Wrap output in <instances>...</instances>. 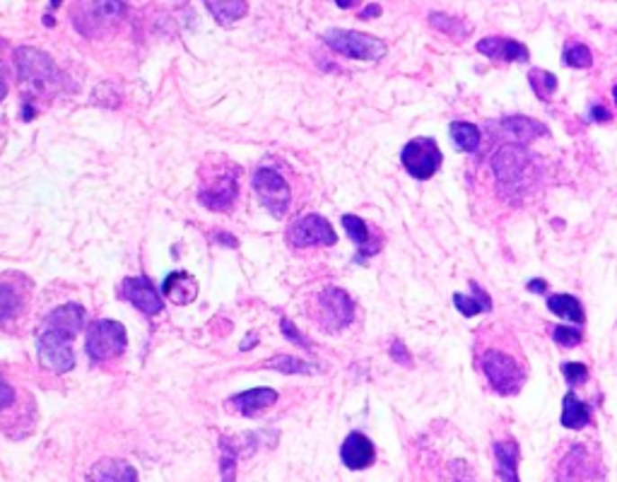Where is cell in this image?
I'll use <instances>...</instances> for the list:
<instances>
[{
	"mask_svg": "<svg viewBox=\"0 0 617 482\" xmlns=\"http://www.w3.org/2000/svg\"><path fill=\"white\" fill-rule=\"evenodd\" d=\"M85 324V309L80 304H63L46 317L41 333L37 340V353L41 367L66 374L76 367V354L70 347V340Z\"/></svg>",
	"mask_w": 617,
	"mask_h": 482,
	"instance_id": "cell-1",
	"label": "cell"
},
{
	"mask_svg": "<svg viewBox=\"0 0 617 482\" xmlns=\"http://www.w3.org/2000/svg\"><path fill=\"white\" fill-rule=\"evenodd\" d=\"M239 196V169L227 159H210L201 169L198 201L208 210H229Z\"/></svg>",
	"mask_w": 617,
	"mask_h": 482,
	"instance_id": "cell-2",
	"label": "cell"
},
{
	"mask_svg": "<svg viewBox=\"0 0 617 482\" xmlns=\"http://www.w3.org/2000/svg\"><path fill=\"white\" fill-rule=\"evenodd\" d=\"M314 318L324 331L338 333L345 326L353 324L354 318V304L350 299V294L340 287H324L314 299Z\"/></svg>",
	"mask_w": 617,
	"mask_h": 482,
	"instance_id": "cell-3",
	"label": "cell"
},
{
	"mask_svg": "<svg viewBox=\"0 0 617 482\" xmlns=\"http://www.w3.org/2000/svg\"><path fill=\"white\" fill-rule=\"evenodd\" d=\"M326 44L331 46L333 51H338L340 56L353 60H379L386 56V41L379 37L364 34V31L354 30H328L324 34Z\"/></svg>",
	"mask_w": 617,
	"mask_h": 482,
	"instance_id": "cell-4",
	"label": "cell"
},
{
	"mask_svg": "<svg viewBox=\"0 0 617 482\" xmlns=\"http://www.w3.org/2000/svg\"><path fill=\"white\" fill-rule=\"evenodd\" d=\"M126 345H129V335H126V328L119 321L102 318V321H94L87 328L85 350H87L92 362L113 360V357L123 354Z\"/></svg>",
	"mask_w": 617,
	"mask_h": 482,
	"instance_id": "cell-5",
	"label": "cell"
},
{
	"mask_svg": "<svg viewBox=\"0 0 617 482\" xmlns=\"http://www.w3.org/2000/svg\"><path fill=\"white\" fill-rule=\"evenodd\" d=\"M482 371L492 384V388L502 396H514L521 391L523 386V370L521 364L514 360L512 354L502 353V350H487L482 354Z\"/></svg>",
	"mask_w": 617,
	"mask_h": 482,
	"instance_id": "cell-6",
	"label": "cell"
},
{
	"mask_svg": "<svg viewBox=\"0 0 617 482\" xmlns=\"http://www.w3.org/2000/svg\"><path fill=\"white\" fill-rule=\"evenodd\" d=\"M15 60L20 80L24 85H30L31 90H49L53 85H58V68H56V63L44 51L22 46V49H17Z\"/></svg>",
	"mask_w": 617,
	"mask_h": 482,
	"instance_id": "cell-7",
	"label": "cell"
},
{
	"mask_svg": "<svg viewBox=\"0 0 617 482\" xmlns=\"http://www.w3.org/2000/svg\"><path fill=\"white\" fill-rule=\"evenodd\" d=\"M251 183H254V191H256L258 201L264 203L265 210L275 218H285V212L290 210V203H292V191H290L285 176H280L271 166H261L254 174Z\"/></svg>",
	"mask_w": 617,
	"mask_h": 482,
	"instance_id": "cell-8",
	"label": "cell"
},
{
	"mask_svg": "<svg viewBox=\"0 0 617 482\" xmlns=\"http://www.w3.org/2000/svg\"><path fill=\"white\" fill-rule=\"evenodd\" d=\"M442 150L434 138H413L406 147L400 150V162L406 172L417 181L432 179L442 166Z\"/></svg>",
	"mask_w": 617,
	"mask_h": 482,
	"instance_id": "cell-9",
	"label": "cell"
},
{
	"mask_svg": "<svg viewBox=\"0 0 617 482\" xmlns=\"http://www.w3.org/2000/svg\"><path fill=\"white\" fill-rule=\"evenodd\" d=\"M287 241L297 249H308V246H333L338 241V234L326 218L308 212L294 219L292 227L287 229Z\"/></svg>",
	"mask_w": 617,
	"mask_h": 482,
	"instance_id": "cell-10",
	"label": "cell"
},
{
	"mask_svg": "<svg viewBox=\"0 0 617 482\" xmlns=\"http://www.w3.org/2000/svg\"><path fill=\"white\" fill-rule=\"evenodd\" d=\"M121 294L123 299H129L136 309H140L148 317H157L165 311V301H162V294L155 290L150 280L138 275V278H126L123 285H121Z\"/></svg>",
	"mask_w": 617,
	"mask_h": 482,
	"instance_id": "cell-11",
	"label": "cell"
},
{
	"mask_svg": "<svg viewBox=\"0 0 617 482\" xmlns=\"http://www.w3.org/2000/svg\"><path fill=\"white\" fill-rule=\"evenodd\" d=\"M528 166V152L521 145H502L492 157V172L502 183H514L521 179V174Z\"/></svg>",
	"mask_w": 617,
	"mask_h": 482,
	"instance_id": "cell-12",
	"label": "cell"
},
{
	"mask_svg": "<svg viewBox=\"0 0 617 482\" xmlns=\"http://www.w3.org/2000/svg\"><path fill=\"white\" fill-rule=\"evenodd\" d=\"M275 403H278V393L268 388V386H258V388L232 396V398L227 400V407L234 410L237 415H241V417H258V415H264Z\"/></svg>",
	"mask_w": 617,
	"mask_h": 482,
	"instance_id": "cell-13",
	"label": "cell"
},
{
	"mask_svg": "<svg viewBox=\"0 0 617 482\" xmlns=\"http://www.w3.org/2000/svg\"><path fill=\"white\" fill-rule=\"evenodd\" d=\"M478 51L495 63H526L528 49L521 41L502 37H487L478 41Z\"/></svg>",
	"mask_w": 617,
	"mask_h": 482,
	"instance_id": "cell-14",
	"label": "cell"
},
{
	"mask_svg": "<svg viewBox=\"0 0 617 482\" xmlns=\"http://www.w3.org/2000/svg\"><path fill=\"white\" fill-rule=\"evenodd\" d=\"M340 459H343L345 468H350V470H364V468L374 463L377 451H374V444L364 434L353 432V434H347V439L340 446Z\"/></svg>",
	"mask_w": 617,
	"mask_h": 482,
	"instance_id": "cell-15",
	"label": "cell"
},
{
	"mask_svg": "<svg viewBox=\"0 0 617 482\" xmlns=\"http://www.w3.org/2000/svg\"><path fill=\"white\" fill-rule=\"evenodd\" d=\"M87 482H138V473L126 460L102 459L90 468Z\"/></svg>",
	"mask_w": 617,
	"mask_h": 482,
	"instance_id": "cell-16",
	"label": "cell"
},
{
	"mask_svg": "<svg viewBox=\"0 0 617 482\" xmlns=\"http://www.w3.org/2000/svg\"><path fill=\"white\" fill-rule=\"evenodd\" d=\"M162 292H165L166 299L183 307V304H191L198 297V280L186 271H174L162 282Z\"/></svg>",
	"mask_w": 617,
	"mask_h": 482,
	"instance_id": "cell-17",
	"label": "cell"
},
{
	"mask_svg": "<svg viewBox=\"0 0 617 482\" xmlns=\"http://www.w3.org/2000/svg\"><path fill=\"white\" fill-rule=\"evenodd\" d=\"M591 475V460L586 449L574 444L558 468V482H586Z\"/></svg>",
	"mask_w": 617,
	"mask_h": 482,
	"instance_id": "cell-18",
	"label": "cell"
},
{
	"mask_svg": "<svg viewBox=\"0 0 617 482\" xmlns=\"http://www.w3.org/2000/svg\"><path fill=\"white\" fill-rule=\"evenodd\" d=\"M499 129L505 133L509 140H514L512 145H521V143H531L535 138L548 136V129L542 126L541 120L528 119V116H509L499 123Z\"/></svg>",
	"mask_w": 617,
	"mask_h": 482,
	"instance_id": "cell-19",
	"label": "cell"
},
{
	"mask_svg": "<svg viewBox=\"0 0 617 482\" xmlns=\"http://www.w3.org/2000/svg\"><path fill=\"white\" fill-rule=\"evenodd\" d=\"M343 227H345L347 237L357 244V249H360L362 256H374V254H379L381 241H379L377 234H371V227H369L364 219L347 212V215H343Z\"/></svg>",
	"mask_w": 617,
	"mask_h": 482,
	"instance_id": "cell-20",
	"label": "cell"
},
{
	"mask_svg": "<svg viewBox=\"0 0 617 482\" xmlns=\"http://www.w3.org/2000/svg\"><path fill=\"white\" fill-rule=\"evenodd\" d=\"M495 463L502 482H519V444L514 439L495 444Z\"/></svg>",
	"mask_w": 617,
	"mask_h": 482,
	"instance_id": "cell-21",
	"label": "cell"
},
{
	"mask_svg": "<svg viewBox=\"0 0 617 482\" xmlns=\"http://www.w3.org/2000/svg\"><path fill=\"white\" fill-rule=\"evenodd\" d=\"M470 290H473V294H453V304H456V309L463 314V317H475V314H485V311L492 309V299H489V294L482 290L478 282H470Z\"/></svg>",
	"mask_w": 617,
	"mask_h": 482,
	"instance_id": "cell-22",
	"label": "cell"
},
{
	"mask_svg": "<svg viewBox=\"0 0 617 482\" xmlns=\"http://www.w3.org/2000/svg\"><path fill=\"white\" fill-rule=\"evenodd\" d=\"M591 422V407L574 396L572 391L567 393L562 400V427L567 430H584Z\"/></svg>",
	"mask_w": 617,
	"mask_h": 482,
	"instance_id": "cell-23",
	"label": "cell"
},
{
	"mask_svg": "<svg viewBox=\"0 0 617 482\" xmlns=\"http://www.w3.org/2000/svg\"><path fill=\"white\" fill-rule=\"evenodd\" d=\"M548 309L559 318L574 321V324H584V307L581 301L572 294H555L548 299Z\"/></svg>",
	"mask_w": 617,
	"mask_h": 482,
	"instance_id": "cell-24",
	"label": "cell"
},
{
	"mask_svg": "<svg viewBox=\"0 0 617 482\" xmlns=\"http://www.w3.org/2000/svg\"><path fill=\"white\" fill-rule=\"evenodd\" d=\"M452 138H453V145L463 152H475L482 143L480 129H478L475 123H468V120H453Z\"/></svg>",
	"mask_w": 617,
	"mask_h": 482,
	"instance_id": "cell-25",
	"label": "cell"
},
{
	"mask_svg": "<svg viewBox=\"0 0 617 482\" xmlns=\"http://www.w3.org/2000/svg\"><path fill=\"white\" fill-rule=\"evenodd\" d=\"M208 10H210L212 17H215L222 27H229V24L237 22V20H241V17L249 13V5H246L244 0H234V3L212 0V3H208Z\"/></svg>",
	"mask_w": 617,
	"mask_h": 482,
	"instance_id": "cell-26",
	"label": "cell"
},
{
	"mask_svg": "<svg viewBox=\"0 0 617 482\" xmlns=\"http://www.w3.org/2000/svg\"><path fill=\"white\" fill-rule=\"evenodd\" d=\"M429 22H432V27L439 31H444L446 37L452 39H466L470 31H473V27L468 22H463V20H456V17L452 15H444V13H432L429 15Z\"/></svg>",
	"mask_w": 617,
	"mask_h": 482,
	"instance_id": "cell-27",
	"label": "cell"
},
{
	"mask_svg": "<svg viewBox=\"0 0 617 482\" xmlns=\"http://www.w3.org/2000/svg\"><path fill=\"white\" fill-rule=\"evenodd\" d=\"M528 83L533 87L535 97H541L542 102H548V99L555 94V90H558V77L552 76L550 70L542 68L531 70V73H528Z\"/></svg>",
	"mask_w": 617,
	"mask_h": 482,
	"instance_id": "cell-28",
	"label": "cell"
},
{
	"mask_svg": "<svg viewBox=\"0 0 617 482\" xmlns=\"http://www.w3.org/2000/svg\"><path fill=\"white\" fill-rule=\"evenodd\" d=\"M268 370L282 371V374H311V364H307L300 357H290V354H278L273 360L265 362Z\"/></svg>",
	"mask_w": 617,
	"mask_h": 482,
	"instance_id": "cell-29",
	"label": "cell"
},
{
	"mask_svg": "<svg viewBox=\"0 0 617 482\" xmlns=\"http://www.w3.org/2000/svg\"><path fill=\"white\" fill-rule=\"evenodd\" d=\"M565 66H569V68H591L594 66V53L586 44H579V41L567 44Z\"/></svg>",
	"mask_w": 617,
	"mask_h": 482,
	"instance_id": "cell-30",
	"label": "cell"
},
{
	"mask_svg": "<svg viewBox=\"0 0 617 482\" xmlns=\"http://www.w3.org/2000/svg\"><path fill=\"white\" fill-rule=\"evenodd\" d=\"M20 309V297L10 285H0V324H5Z\"/></svg>",
	"mask_w": 617,
	"mask_h": 482,
	"instance_id": "cell-31",
	"label": "cell"
},
{
	"mask_svg": "<svg viewBox=\"0 0 617 482\" xmlns=\"http://www.w3.org/2000/svg\"><path fill=\"white\" fill-rule=\"evenodd\" d=\"M581 331L579 328H567V326H555L552 328V340L562 347H574L581 343Z\"/></svg>",
	"mask_w": 617,
	"mask_h": 482,
	"instance_id": "cell-32",
	"label": "cell"
},
{
	"mask_svg": "<svg viewBox=\"0 0 617 482\" xmlns=\"http://www.w3.org/2000/svg\"><path fill=\"white\" fill-rule=\"evenodd\" d=\"M562 374H565L569 386H579L588 381L586 364H579V362H567V364H562Z\"/></svg>",
	"mask_w": 617,
	"mask_h": 482,
	"instance_id": "cell-33",
	"label": "cell"
},
{
	"mask_svg": "<svg viewBox=\"0 0 617 482\" xmlns=\"http://www.w3.org/2000/svg\"><path fill=\"white\" fill-rule=\"evenodd\" d=\"M219 475H222V482H234L237 480V456L222 449V459H219Z\"/></svg>",
	"mask_w": 617,
	"mask_h": 482,
	"instance_id": "cell-34",
	"label": "cell"
},
{
	"mask_svg": "<svg viewBox=\"0 0 617 482\" xmlns=\"http://www.w3.org/2000/svg\"><path fill=\"white\" fill-rule=\"evenodd\" d=\"M391 357L398 362V364H407V367H413V360H410V354H407L406 345H403L400 340H393L391 343Z\"/></svg>",
	"mask_w": 617,
	"mask_h": 482,
	"instance_id": "cell-35",
	"label": "cell"
},
{
	"mask_svg": "<svg viewBox=\"0 0 617 482\" xmlns=\"http://www.w3.org/2000/svg\"><path fill=\"white\" fill-rule=\"evenodd\" d=\"M280 326H282V333H285V338L294 340V343H297V345H304V347L308 345V340H307V338H301L300 333H297V328H294L292 321H287V318H282V321H280Z\"/></svg>",
	"mask_w": 617,
	"mask_h": 482,
	"instance_id": "cell-36",
	"label": "cell"
},
{
	"mask_svg": "<svg viewBox=\"0 0 617 482\" xmlns=\"http://www.w3.org/2000/svg\"><path fill=\"white\" fill-rule=\"evenodd\" d=\"M13 398H15V393H13L10 384H5V379L0 377V410H5L13 403Z\"/></svg>",
	"mask_w": 617,
	"mask_h": 482,
	"instance_id": "cell-37",
	"label": "cell"
},
{
	"mask_svg": "<svg viewBox=\"0 0 617 482\" xmlns=\"http://www.w3.org/2000/svg\"><path fill=\"white\" fill-rule=\"evenodd\" d=\"M212 239L219 241V244H225V246H237L239 241L234 239V237H229L227 232H212Z\"/></svg>",
	"mask_w": 617,
	"mask_h": 482,
	"instance_id": "cell-38",
	"label": "cell"
},
{
	"mask_svg": "<svg viewBox=\"0 0 617 482\" xmlns=\"http://www.w3.org/2000/svg\"><path fill=\"white\" fill-rule=\"evenodd\" d=\"M608 119H610L608 109H603V106H594V109H591V120H608Z\"/></svg>",
	"mask_w": 617,
	"mask_h": 482,
	"instance_id": "cell-39",
	"label": "cell"
},
{
	"mask_svg": "<svg viewBox=\"0 0 617 482\" xmlns=\"http://www.w3.org/2000/svg\"><path fill=\"white\" fill-rule=\"evenodd\" d=\"M528 290L535 294H541L548 290V282H545V280H531V282H528Z\"/></svg>",
	"mask_w": 617,
	"mask_h": 482,
	"instance_id": "cell-40",
	"label": "cell"
},
{
	"mask_svg": "<svg viewBox=\"0 0 617 482\" xmlns=\"http://www.w3.org/2000/svg\"><path fill=\"white\" fill-rule=\"evenodd\" d=\"M8 94V83H5V70H3V63H0V102Z\"/></svg>",
	"mask_w": 617,
	"mask_h": 482,
	"instance_id": "cell-41",
	"label": "cell"
},
{
	"mask_svg": "<svg viewBox=\"0 0 617 482\" xmlns=\"http://www.w3.org/2000/svg\"><path fill=\"white\" fill-rule=\"evenodd\" d=\"M379 13H381V8H379V5H371V8L362 10V17H377Z\"/></svg>",
	"mask_w": 617,
	"mask_h": 482,
	"instance_id": "cell-42",
	"label": "cell"
},
{
	"mask_svg": "<svg viewBox=\"0 0 617 482\" xmlns=\"http://www.w3.org/2000/svg\"><path fill=\"white\" fill-rule=\"evenodd\" d=\"M256 343H258V335H246L244 343H241V350H246L249 345H256Z\"/></svg>",
	"mask_w": 617,
	"mask_h": 482,
	"instance_id": "cell-43",
	"label": "cell"
},
{
	"mask_svg": "<svg viewBox=\"0 0 617 482\" xmlns=\"http://www.w3.org/2000/svg\"><path fill=\"white\" fill-rule=\"evenodd\" d=\"M353 0H338V8H353Z\"/></svg>",
	"mask_w": 617,
	"mask_h": 482,
	"instance_id": "cell-44",
	"label": "cell"
}]
</instances>
